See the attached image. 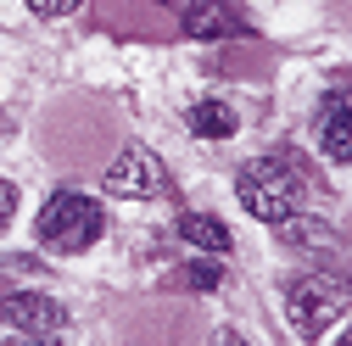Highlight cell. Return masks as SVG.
I'll return each instance as SVG.
<instances>
[{
    "mask_svg": "<svg viewBox=\"0 0 352 346\" xmlns=\"http://www.w3.org/2000/svg\"><path fill=\"white\" fill-rule=\"evenodd\" d=\"M341 346H352V330H346V335H341Z\"/></svg>",
    "mask_w": 352,
    "mask_h": 346,
    "instance_id": "15",
    "label": "cell"
},
{
    "mask_svg": "<svg viewBox=\"0 0 352 346\" xmlns=\"http://www.w3.org/2000/svg\"><path fill=\"white\" fill-rule=\"evenodd\" d=\"M185 285L190 290H218V285H224V268H218V263H190L185 268Z\"/></svg>",
    "mask_w": 352,
    "mask_h": 346,
    "instance_id": "11",
    "label": "cell"
},
{
    "mask_svg": "<svg viewBox=\"0 0 352 346\" xmlns=\"http://www.w3.org/2000/svg\"><path fill=\"white\" fill-rule=\"evenodd\" d=\"M12 212H17V185H12V179H0V229L12 224Z\"/></svg>",
    "mask_w": 352,
    "mask_h": 346,
    "instance_id": "13",
    "label": "cell"
},
{
    "mask_svg": "<svg viewBox=\"0 0 352 346\" xmlns=\"http://www.w3.org/2000/svg\"><path fill=\"white\" fill-rule=\"evenodd\" d=\"M179 23L190 39H230V34H246L241 12L230 0H179Z\"/></svg>",
    "mask_w": 352,
    "mask_h": 346,
    "instance_id": "6",
    "label": "cell"
},
{
    "mask_svg": "<svg viewBox=\"0 0 352 346\" xmlns=\"http://www.w3.org/2000/svg\"><path fill=\"white\" fill-rule=\"evenodd\" d=\"M34 229H39V240H45L51 251L73 257V251H90L101 240L107 212H101L96 196H84V190H56L45 207H39V224Z\"/></svg>",
    "mask_w": 352,
    "mask_h": 346,
    "instance_id": "1",
    "label": "cell"
},
{
    "mask_svg": "<svg viewBox=\"0 0 352 346\" xmlns=\"http://www.w3.org/2000/svg\"><path fill=\"white\" fill-rule=\"evenodd\" d=\"M235 128H241V117L230 101H196L190 106V135H201V140H230Z\"/></svg>",
    "mask_w": 352,
    "mask_h": 346,
    "instance_id": "10",
    "label": "cell"
},
{
    "mask_svg": "<svg viewBox=\"0 0 352 346\" xmlns=\"http://www.w3.org/2000/svg\"><path fill=\"white\" fill-rule=\"evenodd\" d=\"M0 313H6V324L23 330V335H51V330L67 324V308L56 296H39V290H12L0 301Z\"/></svg>",
    "mask_w": 352,
    "mask_h": 346,
    "instance_id": "5",
    "label": "cell"
},
{
    "mask_svg": "<svg viewBox=\"0 0 352 346\" xmlns=\"http://www.w3.org/2000/svg\"><path fill=\"white\" fill-rule=\"evenodd\" d=\"M78 6H84V0H28V12H39V17H67Z\"/></svg>",
    "mask_w": 352,
    "mask_h": 346,
    "instance_id": "12",
    "label": "cell"
},
{
    "mask_svg": "<svg viewBox=\"0 0 352 346\" xmlns=\"http://www.w3.org/2000/svg\"><path fill=\"white\" fill-rule=\"evenodd\" d=\"M319 146L330 162H352V95H324L319 106Z\"/></svg>",
    "mask_w": 352,
    "mask_h": 346,
    "instance_id": "7",
    "label": "cell"
},
{
    "mask_svg": "<svg viewBox=\"0 0 352 346\" xmlns=\"http://www.w3.org/2000/svg\"><path fill=\"white\" fill-rule=\"evenodd\" d=\"M212 346H246V341H241L235 330H218V335H212Z\"/></svg>",
    "mask_w": 352,
    "mask_h": 346,
    "instance_id": "14",
    "label": "cell"
},
{
    "mask_svg": "<svg viewBox=\"0 0 352 346\" xmlns=\"http://www.w3.org/2000/svg\"><path fill=\"white\" fill-rule=\"evenodd\" d=\"M235 196H241V207L252 212L257 224H280V218H291L296 201H302V179H296L285 162L257 157V162H246V168H241Z\"/></svg>",
    "mask_w": 352,
    "mask_h": 346,
    "instance_id": "2",
    "label": "cell"
},
{
    "mask_svg": "<svg viewBox=\"0 0 352 346\" xmlns=\"http://www.w3.org/2000/svg\"><path fill=\"white\" fill-rule=\"evenodd\" d=\"M274 229H280V240H285L291 251H341V235H336L330 224H319V218H302V212L280 218Z\"/></svg>",
    "mask_w": 352,
    "mask_h": 346,
    "instance_id": "8",
    "label": "cell"
},
{
    "mask_svg": "<svg viewBox=\"0 0 352 346\" xmlns=\"http://www.w3.org/2000/svg\"><path fill=\"white\" fill-rule=\"evenodd\" d=\"M346 301H352V285L341 274H302L291 290H285V319L296 335L307 341H319L341 313H346Z\"/></svg>",
    "mask_w": 352,
    "mask_h": 346,
    "instance_id": "3",
    "label": "cell"
},
{
    "mask_svg": "<svg viewBox=\"0 0 352 346\" xmlns=\"http://www.w3.org/2000/svg\"><path fill=\"white\" fill-rule=\"evenodd\" d=\"M101 185H107V196L140 201V196H157V190H162V168H157V157H151L146 146H129V151L112 157V168H107Z\"/></svg>",
    "mask_w": 352,
    "mask_h": 346,
    "instance_id": "4",
    "label": "cell"
},
{
    "mask_svg": "<svg viewBox=\"0 0 352 346\" xmlns=\"http://www.w3.org/2000/svg\"><path fill=\"white\" fill-rule=\"evenodd\" d=\"M179 235H185V246H196V251H207V257H224V251L235 246V235L218 224V218H207V212H185V218H179Z\"/></svg>",
    "mask_w": 352,
    "mask_h": 346,
    "instance_id": "9",
    "label": "cell"
}]
</instances>
